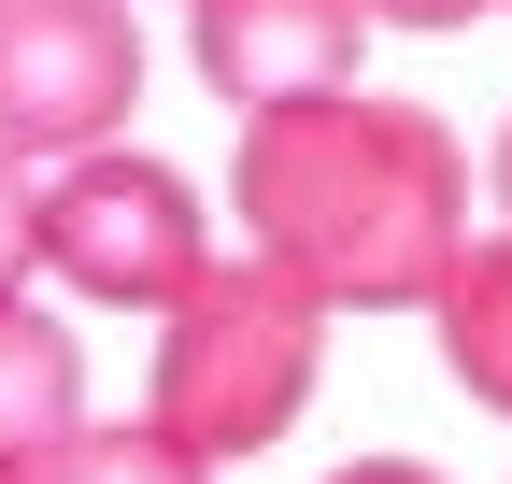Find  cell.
I'll return each instance as SVG.
<instances>
[{
	"label": "cell",
	"mask_w": 512,
	"mask_h": 484,
	"mask_svg": "<svg viewBox=\"0 0 512 484\" xmlns=\"http://www.w3.org/2000/svg\"><path fill=\"white\" fill-rule=\"evenodd\" d=\"M185 15H200V86L228 114L356 86V43H370V0H185Z\"/></svg>",
	"instance_id": "obj_5"
},
{
	"label": "cell",
	"mask_w": 512,
	"mask_h": 484,
	"mask_svg": "<svg viewBox=\"0 0 512 484\" xmlns=\"http://www.w3.org/2000/svg\"><path fill=\"white\" fill-rule=\"evenodd\" d=\"M328 484H441V470H413V456H356V470H328Z\"/></svg>",
	"instance_id": "obj_11"
},
{
	"label": "cell",
	"mask_w": 512,
	"mask_h": 484,
	"mask_svg": "<svg viewBox=\"0 0 512 484\" xmlns=\"http://www.w3.org/2000/svg\"><path fill=\"white\" fill-rule=\"evenodd\" d=\"M0 484H43V456H0Z\"/></svg>",
	"instance_id": "obj_12"
},
{
	"label": "cell",
	"mask_w": 512,
	"mask_h": 484,
	"mask_svg": "<svg viewBox=\"0 0 512 484\" xmlns=\"http://www.w3.org/2000/svg\"><path fill=\"white\" fill-rule=\"evenodd\" d=\"M498 214H512V129H498Z\"/></svg>",
	"instance_id": "obj_13"
},
{
	"label": "cell",
	"mask_w": 512,
	"mask_h": 484,
	"mask_svg": "<svg viewBox=\"0 0 512 484\" xmlns=\"http://www.w3.org/2000/svg\"><path fill=\"white\" fill-rule=\"evenodd\" d=\"M242 242L285 257L328 314H427L470 257V157L441 114L370 86L242 114Z\"/></svg>",
	"instance_id": "obj_1"
},
{
	"label": "cell",
	"mask_w": 512,
	"mask_h": 484,
	"mask_svg": "<svg viewBox=\"0 0 512 484\" xmlns=\"http://www.w3.org/2000/svg\"><path fill=\"white\" fill-rule=\"evenodd\" d=\"M86 428V342L43 299H0V456H57Z\"/></svg>",
	"instance_id": "obj_6"
},
{
	"label": "cell",
	"mask_w": 512,
	"mask_h": 484,
	"mask_svg": "<svg viewBox=\"0 0 512 484\" xmlns=\"http://www.w3.org/2000/svg\"><path fill=\"white\" fill-rule=\"evenodd\" d=\"M29 271H43V186H29V157L0 143V299H29Z\"/></svg>",
	"instance_id": "obj_9"
},
{
	"label": "cell",
	"mask_w": 512,
	"mask_h": 484,
	"mask_svg": "<svg viewBox=\"0 0 512 484\" xmlns=\"http://www.w3.org/2000/svg\"><path fill=\"white\" fill-rule=\"evenodd\" d=\"M143 100L128 0H0V143L15 157H100Z\"/></svg>",
	"instance_id": "obj_4"
},
{
	"label": "cell",
	"mask_w": 512,
	"mask_h": 484,
	"mask_svg": "<svg viewBox=\"0 0 512 484\" xmlns=\"http://www.w3.org/2000/svg\"><path fill=\"white\" fill-rule=\"evenodd\" d=\"M313 371H328V299H313L285 257H256V242H242V257H214L200 285L171 299L143 413H157V428H185L200 456H256V442L299 428Z\"/></svg>",
	"instance_id": "obj_2"
},
{
	"label": "cell",
	"mask_w": 512,
	"mask_h": 484,
	"mask_svg": "<svg viewBox=\"0 0 512 484\" xmlns=\"http://www.w3.org/2000/svg\"><path fill=\"white\" fill-rule=\"evenodd\" d=\"M43 484H214V456L143 413V428H72V442L43 456Z\"/></svg>",
	"instance_id": "obj_8"
},
{
	"label": "cell",
	"mask_w": 512,
	"mask_h": 484,
	"mask_svg": "<svg viewBox=\"0 0 512 484\" xmlns=\"http://www.w3.org/2000/svg\"><path fill=\"white\" fill-rule=\"evenodd\" d=\"M470 15H498V0H370V29H470Z\"/></svg>",
	"instance_id": "obj_10"
},
{
	"label": "cell",
	"mask_w": 512,
	"mask_h": 484,
	"mask_svg": "<svg viewBox=\"0 0 512 484\" xmlns=\"http://www.w3.org/2000/svg\"><path fill=\"white\" fill-rule=\"evenodd\" d=\"M427 314H441V371H456L484 413H512V228H498V242H470L456 285H441Z\"/></svg>",
	"instance_id": "obj_7"
},
{
	"label": "cell",
	"mask_w": 512,
	"mask_h": 484,
	"mask_svg": "<svg viewBox=\"0 0 512 484\" xmlns=\"http://www.w3.org/2000/svg\"><path fill=\"white\" fill-rule=\"evenodd\" d=\"M43 271L72 299H114V314H171V299L214 271L200 186L157 171V157H72L43 186Z\"/></svg>",
	"instance_id": "obj_3"
}]
</instances>
